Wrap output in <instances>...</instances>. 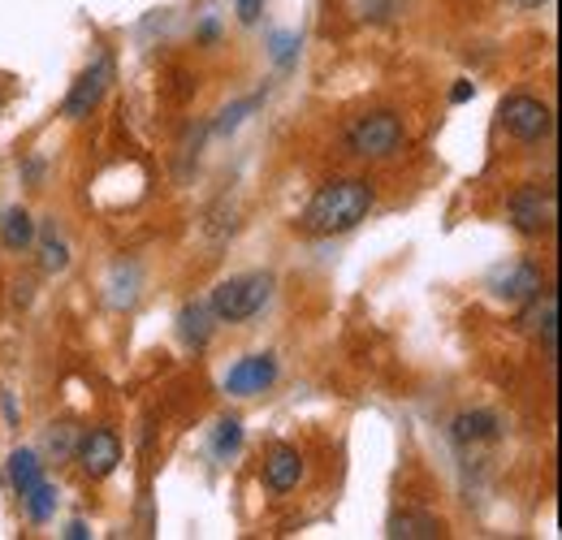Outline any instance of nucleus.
<instances>
[{"instance_id":"25","label":"nucleus","mask_w":562,"mask_h":540,"mask_svg":"<svg viewBox=\"0 0 562 540\" xmlns=\"http://www.w3.org/2000/svg\"><path fill=\"white\" fill-rule=\"evenodd\" d=\"M66 537H70V540H82V537H91V532H87V524H78V519H74L70 532H66Z\"/></svg>"},{"instance_id":"3","label":"nucleus","mask_w":562,"mask_h":540,"mask_svg":"<svg viewBox=\"0 0 562 540\" xmlns=\"http://www.w3.org/2000/svg\"><path fill=\"white\" fill-rule=\"evenodd\" d=\"M403 143H407V131H403L398 113H390V109L359 117L347 131V147H351L355 156H363V160H390V156L403 151Z\"/></svg>"},{"instance_id":"24","label":"nucleus","mask_w":562,"mask_h":540,"mask_svg":"<svg viewBox=\"0 0 562 540\" xmlns=\"http://www.w3.org/2000/svg\"><path fill=\"white\" fill-rule=\"evenodd\" d=\"M472 95H476V87H472V82H454V91H450V100H454V104H468Z\"/></svg>"},{"instance_id":"2","label":"nucleus","mask_w":562,"mask_h":540,"mask_svg":"<svg viewBox=\"0 0 562 540\" xmlns=\"http://www.w3.org/2000/svg\"><path fill=\"white\" fill-rule=\"evenodd\" d=\"M269 299H273V277L269 272H243V277H229L212 290L209 307L216 320L238 325V320H251Z\"/></svg>"},{"instance_id":"19","label":"nucleus","mask_w":562,"mask_h":540,"mask_svg":"<svg viewBox=\"0 0 562 540\" xmlns=\"http://www.w3.org/2000/svg\"><path fill=\"white\" fill-rule=\"evenodd\" d=\"M40 265H44V272H66L70 269V247L57 234H48L44 247H40Z\"/></svg>"},{"instance_id":"14","label":"nucleus","mask_w":562,"mask_h":540,"mask_svg":"<svg viewBox=\"0 0 562 540\" xmlns=\"http://www.w3.org/2000/svg\"><path fill=\"white\" fill-rule=\"evenodd\" d=\"M454 441H497V415L493 410H463L454 424H450Z\"/></svg>"},{"instance_id":"1","label":"nucleus","mask_w":562,"mask_h":540,"mask_svg":"<svg viewBox=\"0 0 562 540\" xmlns=\"http://www.w3.org/2000/svg\"><path fill=\"white\" fill-rule=\"evenodd\" d=\"M372 203H376V191H372V182H363V178H338V182H329V187H321L312 203L303 207V234H312V238H334V234H347L355 229L368 212H372Z\"/></svg>"},{"instance_id":"13","label":"nucleus","mask_w":562,"mask_h":540,"mask_svg":"<svg viewBox=\"0 0 562 540\" xmlns=\"http://www.w3.org/2000/svg\"><path fill=\"white\" fill-rule=\"evenodd\" d=\"M212 307L209 303H187L182 312H178V334L187 346H209L212 341Z\"/></svg>"},{"instance_id":"11","label":"nucleus","mask_w":562,"mask_h":540,"mask_svg":"<svg viewBox=\"0 0 562 540\" xmlns=\"http://www.w3.org/2000/svg\"><path fill=\"white\" fill-rule=\"evenodd\" d=\"M299 480H303V459H299V450L278 446V450L265 459V484H269L273 493H290V488H299Z\"/></svg>"},{"instance_id":"9","label":"nucleus","mask_w":562,"mask_h":540,"mask_svg":"<svg viewBox=\"0 0 562 540\" xmlns=\"http://www.w3.org/2000/svg\"><path fill=\"white\" fill-rule=\"evenodd\" d=\"M273 381H278V359L273 355H247L225 372V394L251 398V394H265Z\"/></svg>"},{"instance_id":"26","label":"nucleus","mask_w":562,"mask_h":540,"mask_svg":"<svg viewBox=\"0 0 562 540\" xmlns=\"http://www.w3.org/2000/svg\"><path fill=\"white\" fill-rule=\"evenodd\" d=\"M510 4H519V9H541V4H550V0H510Z\"/></svg>"},{"instance_id":"23","label":"nucleus","mask_w":562,"mask_h":540,"mask_svg":"<svg viewBox=\"0 0 562 540\" xmlns=\"http://www.w3.org/2000/svg\"><path fill=\"white\" fill-rule=\"evenodd\" d=\"M234 9H238V22L256 26V22H260V13H265V0H234Z\"/></svg>"},{"instance_id":"4","label":"nucleus","mask_w":562,"mask_h":540,"mask_svg":"<svg viewBox=\"0 0 562 540\" xmlns=\"http://www.w3.org/2000/svg\"><path fill=\"white\" fill-rule=\"evenodd\" d=\"M554 221H559V195L554 187H519L510 195V225L528 238H546L554 234Z\"/></svg>"},{"instance_id":"15","label":"nucleus","mask_w":562,"mask_h":540,"mask_svg":"<svg viewBox=\"0 0 562 540\" xmlns=\"http://www.w3.org/2000/svg\"><path fill=\"white\" fill-rule=\"evenodd\" d=\"M31 238H35L31 212H26V207H9V212L0 216V243H4L9 251H22V247H31Z\"/></svg>"},{"instance_id":"8","label":"nucleus","mask_w":562,"mask_h":540,"mask_svg":"<svg viewBox=\"0 0 562 540\" xmlns=\"http://www.w3.org/2000/svg\"><path fill=\"white\" fill-rule=\"evenodd\" d=\"M74 454H78V468L91 475V480H104V475H113V468L122 463V441H117V432H109V428H91V432L74 446Z\"/></svg>"},{"instance_id":"6","label":"nucleus","mask_w":562,"mask_h":540,"mask_svg":"<svg viewBox=\"0 0 562 540\" xmlns=\"http://www.w3.org/2000/svg\"><path fill=\"white\" fill-rule=\"evenodd\" d=\"M109 78H113V61H109V57H95L91 66L78 74V82H74L70 95H66V104H61V113H66L70 122L91 117V113H95V104H100V100H104V91H109Z\"/></svg>"},{"instance_id":"21","label":"nucleus","mask_w":562,"mask_h":540,"mask_svg":"<svg viewBox=\"0 0 562 540\" xmlns=\"http://www.w3.org/2000/svg\"><path fill=\"white\" fill-rule=\"evenodd\" d=\"M269 44H273V61H278V66H290V61H294V48H299V35L273 31V35H269Z\"/></svg>"},{"instance_id":"10","label":"nucleus","mask_w":562,"mask_h":540,"mask_svg":"<svg viewBox=\"0 0 562 540\" xmlns=\"http://www.w3.org/2000/svg\"><path fill=\"white\" fill-rule=\"evenodd\" d=\"M546 281H541V272L532 269V265H506V269H497L490 277V290H493V299L497 303H510V307H524L537 290H541Z\"/></svg>"},{"instance_id":"7","label":"nucleus","mask_w":562,"mask_h":540,"mask_svg":"<svg viewBox=\"0 0 562 540\" xmlns=\"http://www.w3.org/2000/svg\"><path fill=\"white\" fill-rule=\"evenodd\" d=\"M519 329H524L528 338L541 341L546 355H554V350H559V294L541 285V290L524 303V312H519Z\"/></svg>"},{"instance_id":"17","label":"nucleus","mask_w":562,"mask_h":540,"mask_svg":"<svg viewBox=\"0 0 562 540\" xmlns=\"http://www.w3.org/2000/svg\"><path fill=\"white\" fill-rule=\"evenodd\" d=\"M238 446H243V419H221V424H216V441H212L216 459L238 454Z\"/></svg>"},{"instance_id":"12","label":"nucleus","mask_w":562,"mask_h":540,"mask_svg":"<svg viewBox=\"0 0 562 540\" xmlns=\"http://www.w3.org/2000/svg\"><path fill=\"white\" fill-rule=\"evenodd\" d=\"M385 537L394 540H437L446 537V524L437 519V515H428V510H398L394 519H390V532Z\"/></svg>"},{"instance_id":"5","label":"nucleus","mask_w":562,"mask_h":540,"mask_svg":"<svg viewBox=\"0 0 562 540\" xmlns=\"http://www.w3.org/2000/svg\"><path fill=\"white\" fill-rule=\"evenodd\" d=\"M497 122H502L506 135L519 138V143H541L554 131V113L537 95H506L502 109H497Z\"/></svg>"},{"instance_id":"20","label":"nucleus","mask_w":562,"mask_h":540,"mask_svg":"<svg viewBox=\"0 0 562 540\" xmlns=\"http://www.w3.org/2000/svg\"><path fill=\"white\" fill-rule=\"evenodd\" d=\"M256 104H260V95H251V100H238L234 109H225V113H221L216 131H221V135H229V131H234V126H238V122H243V117H247V113H251Z\"/></svg>"},{"instance_id":"22","label":"nucleus","mask_w":562,"mask_h":540,"mask_svg":"<svg viewBox=\"0 0 562 540\" xmlns=\"http://www.w3.org/2000/svg\"><path fill=\"white\" fill-rule=\"evenodd\" d=\"M48 450H53L57 459L74 454V424H57V428L48 432Z\"/></svg>"},{"instance_id":"18","label":"nucleus","mask_w":562,"mask_h":540,"mask_svg":"<svg viewBox=\"0 0 562 540\" xmlns=\"http://www.w3.org/2000/svg\"><path fill=\"white\" fill-rule=\"evenodd\" d=\"M22 502H26V510H31V519H35V524H48L57 493H53V484H48V480H40V484H35V488H31Z\"/></svg>"},{"instance_id":"16","label":"nucleus","mask_w":562,"mask_h":540,"mask_svg":"<svg viewBox=\"0 0 562 540\" xmlns=\"http://www.w3.org/2000/svg\"><path fill=\"white\" fill-rule=\"evenodd\" d=\"M9 480H13L18 497H26V493L44 480V463L35 459V450H13V454H9Z\"/></svg>"}]
</instances>
